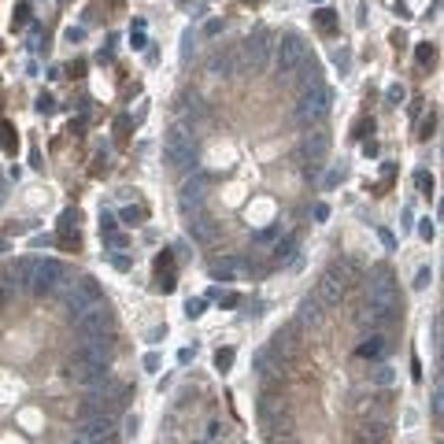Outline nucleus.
I'll use <instances>...</instances> for the list:
<instances>
[{"mask_svg": "<svg viewBox=\"0 0 444 444\" xmlns=\"http://www.w3.org/2000/svg\"><path fill=\"white\" fill-rule=\"evenodd\" d=\"M101 234H104V237H108V234H115V215H108V211L101 215Z\"/></svg>", "mask_w": 444, "mask_h": 444, "instance_id": "32", "label": "nucleus"}, {"mask_svg": "<svg viewBox=\"0 0 444 444\" xmlns=\"http://www.w3.org/2000/svg\"><path fill=\"white\" fill-rule=\"evenodd\" d=\"M38 111H41V115H52V111H56V101H52V96H38Z\"/></svg>", "mask_w": 444, "mask_h": 444, "instance_id": "31", "label": "nucleus"}, {"mask_svg": "<svg viewBox=\"0 0 444 444\" xmlns=\"http://www.w3.org/2000/svg\"><path fill=\"white\" fill-rule=\"evenodd\" d=\"M300 322L307 326H319L322 322V304H319V296H304V300H300Z\"/></svg>", "mask_w": 444, "mask_h": 444, "instance_id": "17", "label": "nucleus"}, {"mask_svg": "<svg viewBox=\"0 0 444 444\" xmlns=\"http://www.w3.org/2000/svg\"><path fill=\"white\" fill-rule=\"evenodd\" d=\"M267 52H271L267 34L259 30V34H252L249 41H244V67H249L252 74H256V71H263V67H267Z\"/></svg>", "mask_w": 444, "mask_h": 444, "instance_id": "10", "label": "nucleus"}, {"mask_svg": "<svg viewBox=\"0 0 444 444\" xmlns=\"http://www.w3.org/2000/svg\"><path fill=\"white\" fill-rule=\"evenodd\" d=\"M111 430H115L111 415H104V411H86V415H81V426H78V437L81 440H101Z\"/></svg>", "mask_w": 444, "mask_h": 444, "instance_id": "8", "label": "nucleus"}, {"mask_svg": "<svg viewBox=\"0 0 444 444\" xmlns=\"http://www.w3.org/2000/svg\"><path fill=\"white\" fill-rule=\"evenodd\" d=\"M419 234H422V237H426V241H430V237H433V234H437V226H433V222H430V219H422V226H419Z\"/></svg>", "mask_w": 444, "mask_h": 444, "instance_id": "37", "label": "nucleus"}, {"mask_svg": "<svg viewBox=\"0 0 444 444\" xmlns=\"http://www.w3.org/2000/svg\"><path fill=\"white\" fill-rule=\"evenodd\" d=\"M319 26H322V30H334V11L322 8V11H319Z\"/></svg>", "mask_w": 444, "mask_h": 444, "instance_id": "35", "label": "nucleus"}, {"mask_svg": "<svg viewBox=\"0 0 444 444\" xmlns=\"http://www.w3.org/2000/svg\"><path fill=\"white\" fill-rule=\"evenodd\" d=\"M193 134L186 126H171V134H167V141H163V159H167V167H174V171H186V167H193Z\"/></svg>", "mask_w": 444, "mask_h": 444, "instance_id": "6", "label": "nucleus"}, {"mask_svg": "<svg viewBox=\"0 0 444 444\" xmlns=\"http://www.w3.org/2000/svg\"><path fill=\"white\" fill-rule=\"evenodd\" d=\"M315 4H322V0H315Z\"/></svg>", "mask_w": 444, "mask_h": 444, "instance_id": "50", "label": "nucleus"}, {"mask_svg": "<svg viewBox=\"0 0 444 444\" xmlns=\"http://www.w3.org/2000/svg\"><path fill=\"white\" fill-rule=\"evenodd\" d=\"M292 244H296V241H285V244H278V249H274V259H289Z\"/></svg>", "mask_w": 444, "mask_h": 444, "instance_id": "36", "label": "nucleus"}, {"mask_svg": "<svg viewBox=\"0 0 444 444\" xmlns=\"http://www.w3.org/2000/svg\"><path fill=\"white\" fill-rule=\"evenodd\" d=\"M219 30H222V23H215V19H211V23L204 26V34H207V38H215V34H219Z\"/></svg>", "mask_w": 444, "mask_h": 444, "instance_id": "42", "label": "nucleus"}, {"mask_svg": "<svg viewBox=\"0 0 444 444\" xmlns=\"http://www.w3.org/2000/svg\"><path fill=\"white\" fill-rule=\"evenodd\" d=\"M400 307V296H397V282H392V274L385 267H377L367 282V311L374 322H389L397 315Z\"/></svg>", "mask_w": 444, "mask_h": 444, "instance_id": "1", "label": "nucleus"}, {"mask_svg": "<svg viewBox=\"0 0 444 444\" xmlns=\"http://www.w3.org/2000/svg\"><path fill=\"white\" fill-rule=\"evenodd\" d=\"M134 433H137V415H130L126 419V437H134Z\"/></svg>", "mask_w": 444, "mask_h": 444, "instance_id": "43", "label": "nucleus"}, {"mask_svg": "<svg viewBox=\"0 0 444 444\" xmlns=\"http://www.w3.org/2000/svg\"><path fill=\"white\" fill-rule=\"evenodd\" d=\"M404 96H407V93H404V86H389L385 101H389V104H404Z\"/></svg>", "mask_w": 444, "mask_h": 444, "instance_id": "27", "label": "nucleus"}, {"mask_svg": "<svg viewBox=\"0 0 444 444\" xmlns=\"http://www.w3.org/2000/svg\"><path fill=\"white\" fill-rule=\"evenodd\" d=\"M433 123H437V119H433V111H430V115L419 123V137H430V134H433Z\"/></svg>", "mask_w": 444, "mask_h": 444, "instance_id": "28", "label": "nucleus"}, {"mask_svg": "<svg viewBox=\"0 0 444 444\" xmlns=\"http://www.w3.org/2000/svg\"><path fill=\"white\" fill-rule=\"evenodd\" d=\"M326 111H330V93L322 86H311L300 93V101L292 108V119H296V126H315Z\"/></svg>", "mask_w": 444, "mask_h": 444, "instance_id": "5", "label": "nucleus"}, {"mask_svg": "<svg viewBox=\"0 0 444 444\" xmlns=\"http://www.w3.org/2000/svg\"><path fill=\"white\" fill-rule=\"evenodd\" d=\"M108 244H111V249H123L126 237H123V234H108Z\"/></svg>", "mask_w": 444, "mask_h": 444, "instance_id": "41", "label": "nucleus"}, {"mask_svg": "<svg viewBox=\"0 0 444 444\" xmlns=\"http://www.w3.org/2000/svg\"><path fill=\"white\" fill-rule=\"evenodd\" d=\"M189 234L200 241V244H211V241H215V234H219V226L211 222L207 215H196V219L189 222Z\"/></svg>", "mask_w": 444, "mask_h": 444, "instance_id": "16", "label": "nucleus"}, {"mask_svg": "<svg viewBox=\"0 0 444 444\" xmlns=\"http://www.w3.org/2000/svg\"><path fill=\"white\" fill-rule=\"evenodd\" d=\"M186 315H189V319H200V315H204V300H200V296L186 304Z\"/></svg>", "mask_w": 444, "mask_h": 444, "instance_id": "26", "label": "nucleus"}, {"mask_svg": "<svg viewBox=\"0 0 444 444\" xmlns=\"http://www.w3.org/2000/svg\"><path fill=\"white\" fill-rule=\"evenodd\" d=\"M15 292H19V285H15V278H0V307H8L15 300Z\"/></svg>", "mask_w": 444, "mask_h": 444, "instance_id": "20", "label": "nucleus"}, {"mask_svg": "<svg viewBox=\"0 0 444 444\" xmlns=\"http://www.w3.org/2000/svg\"><path fill=\"white\" fill-rule=\"evenodd\" d=\"M30 19V4H19V8H15V26H23Z\"/></svg>", "mask_w": 444, "mask_h": 444, "instance_id": "34", "label": "nucleus"}, {"mask_svg": "<svg viewBox=\"0 0 444 444\" xmlns=\"http://www.w3.org/2000/svg\"><path fill=\"white\" fill-rule=\"evenodd\" d=\"M219 433H222V426H219V422H211V426H207V440H215Z\"/></svg>", "mask_w": 444, "mask_h": 444, "instance_id": "46", "label": "nucleus"}, {"mask_svg": "<svg viewBox=\"0 0 444 444\" xmlns=\"http://www.w3.org/2000/svg\"><path fill=\"white\" fill-rule=\"evenodd\" d=\"M229 367H234V348H219V352H215V370L226 374Z\"/></svg>", "mask_w": 444, "mask_h": 444, "instance_id": "23", "label": "nucleus"}, {"mask_svg": "<svg viewBox=\"0 0 444 444\" xmlns=\"http://www.w3.org/2000/svg\"><path fill=\"white\" fill-rule=\"evenodd\" d=\"M426 285H430V267H422L419 278H415V289H426Z\"/></svg>", "mask_w": 444, "mask_h": 444, "instance_id": "39", "label": "nucleus"}, {"mask_svg": "<svg viewBox=\"0 0 444 444\" xmlns=\"http://www.w3.org/2000/svg\"><path fill=\"white\" fill-rule=\"evenodd\" d=\"M296 74H300V78H296V81H300V93L311 89V86H322V81H319V63H315V59H307Z\"/></svg>", "mask_w": 444, "mask_h": 444, "instance_id": "18", "label": "nucleus"}, {"mask_svg": "<svg viewBox=\"0 0 444 444\" xmlns=\"http://www.w3.org/2000/svg\"><path fill=\"white\" fill-rule=\"evenodd\" d=\"M207 71L215 74V78H226V74H229V56H226V52H215V56H211V63H207Z\"/></svg>", "mask_w": 444, "mask_h": 444, "instance_id": "21", "label": "nucleus"}, {"mask_svg": "<svg viewBox=\"0 0 444 444\" xmlns=\"http://www.w3.org/2000/svg\"><path fill=\"white\" fill-rule=\"evenodd\" d=\"M271 352L282 359V363H289V359L300 352V334H296V326H289V330H278V334H274Z\"/></svg>", "mask_w": 444, "mask_h": 444, "instance_id": "13", "label": "nucleus"}, {"mask_svg": "<svg viewBox=\"0 0 444 444\" xmlns=\"http://www.w3.org/2000/svg\"><path fill=\"white\" fill-rule=\"evenodd\" d=\"M115 330V315H111V307L108 304H96L89 311H81V315L74 319V334L81 341H93V337H108Z\"/></svg>", "mask_w": 444, "mask_h": 444, "instance_id": "7", "label": "nucleus"}, {"mask_svg": "<svg viewBox=\"0 0 444 444\" xmlns=\"http://www.w3.org/2000/svg\"><path fill=\"white\" fill-rule=\"evenodd\" d=\"M433 419L444 426V385H437V392H433Z\"/></svg>", "mask_w": 444, "mask_h": 444, "instance_id": "24", "label": "nucleus"}, {"mask_svg": "<svg viewBox=\"0 0 444 444\" xmlns=\"http://www.w3.org/2000/svg\"><path fill=\"white\" fill-rule=\"evenodd\" d=\"M256 241H259V244H271V241H274V229H263V234H256Z\"/></svg>", "mask_w": 444, "mask_h": 444, "instance_id": "45", "label": "nucleus"}, {"mask_svg": "<svg viewBox=\"0 0 444 444\" xmlns=\"http://www.w3.org/2000/svg\"><path fill=\"white\" fill-rule=\"evenodd\" d=\"M344 292H348V289H344V282H337L330 271L319 278V292H315V296H319V304H322V307H337Z\"/></svg>", "mask_w": 444, "mask_h": 444, "instance_id": "14", "label": "nucleus"}, {"mask_svg": "<svg viewBox=\"0 0 444 444\" xmlns=\"http://www.w3.org/2000/svg\"><path fill=\"white\" fill-rule=\"evenodd\" d=\"M311 215H315L319 222H326V219H330V204H315V211H311Z\"/></svg>", "mask_w": 444, "mask_h": 444, "instance_id": "38", "label": "nucleus"}, {"mask_svg": "<svg viewBox=\"0 0 444 444\" xmlns=\"http://www.w3.org/2000/svg\"><path fill=\"white\" fill-rule=\"evenodd\" d=\"M385 352V337H370V341H363V344H359V359H377V355H382Z\"/></svg>", "mask_w": 444, "mask_h": 444, "instance_id": "19", "label": "nucleus"}, {"mask_svg": "<svg viewBox=\"0 0 444 444\" xmlns=\"http://www.w3.org/2000/svg\"><path fill=\"white\" fill-rule=\"evenodd\" d=\"M377 237H382V244H385V249H392V244H397V241H392V234H389V229H377Z\"/></svg>", "mask_w": 444, "mask_h": 444, "instance_id": "44", "label": "nucleus"}, {"mask_svg": "<svg viewBox=\"0 0 444 444\" xmlns=\"http://www.w3.org/2000/svg\"><path fill=\"white\" fill-rule=\"evenodd\" d=\"M326 152H330V134H326V130H311V134L304 137V144H300V159L315 167V163L326 159Z\"/></svg>", "mask_w": 444, "mask_h": 444, "instance_id": "9", "label": "nucleus"}, {"mask_svg": "<svg viewBox=\"0 0 444 444\" xmlns=\"http://www.w3.org/2000/svg\"><path fill=\"white\" fill-rule=\"evenodd\" d=\"M219 304H222V307H237V304H241V296H237V292H222V296H219Z\"/></svg>", "mask_w": 444, "mask_h": 444, "instance_id": "33", "label": "nucleus"}, {"mask_svg": "<svg viewBox=\"0 0 444 444\" xmlns=\"http://www.w3.org/2000/svg\"><path fill=\"white\" fill-rule=\"evenodd\" d=\"M159 367V355H144V370H156Z\"/></svg>", "mask_w": 444, "mask_h": 444, "instance_id": "47", "label": "nucleus"}, {"mask_svg": "<svg viewBox=\"0 0 444 444\" xmlns=\"http://www.w3.org/2000/svg\"><path fill=\"white\" fill-rule=\"evenodd\" d=\"M63 304H67V311L78 319L81 311L104 304V292H101V285H96V278H74V282L67 285V292H63Z\"/></svg>", "mask_w": 444, "mask_h": 444, "instance_id": "4", "label": "nucleus"}, {"mask_svg": "<svg viewBox=\"0 0 444 444\" xmlns=\"http://www.w3.org/2000/svg\"><path fill=\"white\" fill-rule=\"evenodd\" d=\"M341 178H344V171H330V174H326V189H334Z\"/></svg>", "mask_w": 444, "mask_h": 444, "instance_id": "40", "label": "nucleus"}, {"mask_svg": "<svg viewBox=\"0 0 444 444\" xmlns=\"http://www.w3.org/2000/svg\"><path fill=\"white\" fill-rule=\"evenodd\" d=\"M307 63V45L296 38V34H285L278 41V52H274V67H278V78L282 81H292L296 71Z\"/></svg>", "mask_w": 444, "mask_h": 444, "instance_id": "3", "label": "nucleus"}, {"mask_svg": "<svg viewBox=\"0 0 444 444\" xmlns=\"http://www.w3.org/2000/svg\"><path fill=\"white\" fill-rule=\"evenodd\" d=\"M437 385H444V370H440V377H437Z\"/></svg>", "mask_w": 444, "mask_h": 444, "instance_id": "49", "label": "nucleus"}, {"mask_svg": "<svg viewBox=\"0 0 444 444\" xmlns=\"http://www.w3.org/2000/svg\"><path fill=\"white\" fill-rule=\"evenodd\" d=\"M415 186H419V189H422L426 196H430V193H433V178L426 174V171H419V174H415Z\"/></svg>", "mask_w": 444, "mask_h": 444, "instance_id": "25", "label": "nucleus"}, {"mask_svg": "<svg viewBox=\"0 0 444 444\" xmlns=\"http://www.w3.org/2000/svg\"><path fill=\"white\" fill-rule=\"evenodd\" d=\"M207 174H196V178H189V182L182 186V207L189 211V207H200L204 204V196H207Z\"/></svg>", "mask_w": 444, "mask_h": 444, "instance_id": "15", "label": "nucleus"}, {"mask_svg": "<svg viewBox=\"0 0 444 444\" xmlns=\"http://www.w3.org/2000/svg\"><path fill=\"white\" fill-rule=\"evenodd\" d=\"M440 152H444V144H440Z\"/></svg>", "mask_w": 444, "mask_h": 444, "instance_id": "51", "label": "nucleus"}, {"mask_svg": "<svg viewBox=\"0 0 444 444\" xmlns=\"http://www.w3.org/2000/svg\"><path fill=\"white\" fill-rule=\"evenodd\" d=\"M108 355H111V341L108 337H93V341H81L74 359H81V363H101L108 367Z\"/></svg>", "mask_w": 444, "mask_h": 444, "instance_id": "12", "label": "nucleus"}, {"mask_svg": "<svg viewBox=\"0 0 444 444\" xmlns=\"http://www.w3.org/2000/svg\"><path fill=\"white\" fill-rule=\"evenodd\" d=\"M370 382L385 389V385H392V382H397V374H392V367H385V363H382V367H374V374H370Z\"/></svg>", "mask_w": 444, "mask_h": 444, "instance_id": "22", "label": "nucleus"}, {"mask_svg": "<svg viewBox=\"0 0 444 444\" xmlns=\"http://www.w3.org/2000/svg\"><path fill=\"white\" fill-rule=\"evenodd\" d=\"M67 285H71V274L59 259H34V285H30L34 296H52V292L63 296Z\"/></svg>", "mask_w": 444, "mask_h": 444, "instance_id": "2", "label": "nucleus"}, {"mask_svg": "<svg viewBox=\"0 0 444 444\" xmlns=\"http://www.w3.org/2000/svg\"><path fill=\"white\" fill-rule=\"evenodd\" d=\"M141 219H144V211H141V207H126V211H123V222H134V226H137Z\"/></svg>", "mask_w": 444, "mask_h": 444, "instance_id": "30", "label": "nucleus"}, {"mask_svg": "<svg viewBox=\"0 0 444 444\" xmlns=\"http://www.w3.org/2000/svg\"><path fill=\"white\" fill-rule=\"evenodd\" d=\"M440 355H444V326H440Z\"/></svg>", "mask_w": 444, "mask_h": 444, "instance_id": "48", "label": "nucleus"}, {"mask_svg": "<svg viewBox=\"0 0 444 444\" xmlns=\"http://www.w3.org/2000/svg\"><path fill=\"white\" fill-rule=\"evenodd\" d=\"M433 45H419V63H422V67H426V63H433Z\"/></svg>", "mask_w": 444, "mask_h": 444, "instance_id": "29", "label": "nucleus"}, {"mask_svg": "<svg viewBox=\"0 0 444 444\" xmlns=\"http://www.w3.org/2000/svg\"><path fill=\"white\" fill-rule=\"evenodd\" d=\"M67 374H71V382L86 385V389H93V385H101L104 377H108V367H101V363H81V359H71Z\"/></svg>", "mask_w": 444, "mask_h": 444, "instance_id": "11", "label": "nucleus"}]
</instances>
